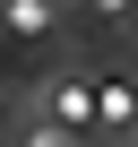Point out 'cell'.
Segmentation results:
<instances>
[{
  "label": "cell",
  "instance_id": "277c9868",
  "mask_svg": "<svg viewBox=\"0 0 138 147\" xmlns=\"http://www.w3.org/2000/svg\"><path fill=\"white\" fill-rule=\"evenodd\" d=\"M86 9H95V18H129V0H86Z\"/></svg>",
  "mask_w": 138,
  "mask_h": 147
},
{
  "label": "cell",
  "instance_id": "7a4b0ae2",
  "mask_svg": "<svg viewBox=\"0 0 138 147\" xmlns=\"http://www.w3.org/2000/svg\"><path fill=\"white\" fill-rule=\"evenodd\" d=\"M0 26L9 35H43L52 26V0H0Z\"/></svg>",
  "mask_w": 138,
  "mask_h": 147
},
{
  "label": "cell",
  "instance_id": "3957f363",
  "mask_svg": "<svg viewBox=\"0 0 138 147\" xmlns=\"http://www.w3.org/2000/svg\"><path fill=\"white\" fill-rule=\"evenodd\" d=\"M129 121H138V87L112 78V87H104V130H129Z\"/></svg>",
  "mask_w": 138,
  "mask_h": 147
},
{
  "label": "cell",
  "instance_id": "6da1fadb",
  "mask_svg": "<svg viewBox=\"0 0 138 147\" xmlns=\"http://www.w3.org/2000/svg\"><path fill=\"white\" fill-rule=\"evenodd\" d=\"M86 121H104V87L60 78V87H52V130H86Z\"/></svg>",
  "mask_w": 138,
  "mask_h": 147
}]
</instances>
